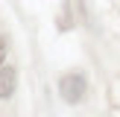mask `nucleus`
I'll use <instances>...</instances> for the list:
<instances>
[{"label":"nucleus","mask_w":120,"mask_h":117,"mask_svg":"<svg viewBox=\"0 0 120 117\" xmlns=\"http://www.w3.org/2000/svg\"><path fill=\"white\" fill-rule=\"evenodd\" d=\"M59 94H62L68 102H79L85 97V76L82 73H64L59 79Z\"/></svg>","instance_id":"f257e3e1"},{"label":"nucleus","mask_w":120,"mask_h":117,"mask_svg":"<svg viewBox=\"0 0 120 117\" xmlns=\"http://www.w3.org/2000/svg\"><path fill=\"white\" fill-rule=\"evenodd\" d=\"M18 85V70L12 64H0V99H9Z\"/></svg>","instance_id":"f03ea898"},{"label":"nucleus","mask_w":120,"mask_h":117,"mask_svg":"<svg viewBox=\"0 0 120 117\" xmlns=\"http://www.w3.org/2000/svg\"><path fill=\"white\" fill-rule=\"evenodd\" d=\"M3 58H6V38L0 35V64H3Z\"/></svg>","instance_id":"7ed1b4c3"}]
</instances>
